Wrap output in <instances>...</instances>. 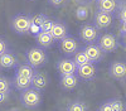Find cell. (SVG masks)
Masks as SVG:
<instances>
[{
	"label": "cell",
	"instance_id": "cell-1",
	"mask_svg": "<svg viewBox=\"0 0 126 111\" xmlns=\"http://www.w3.org/2000/svg\"><path fill=\"white\" fill-rule=\"evenodd\" d=\"M20 102H22L23 106L28 109H34L39 106L42 102V95L39 92V90L34 87H32V88L29 87L22 91V94H20Z\"/></svg>",
	"mask_w": 126,
	"mask_h": 111
},
{
	"label": "cell",
	"instance_id": "cell-2",
	"mask_svg": "<svg viewBox=\"0 0 126 111\" xmlns=\"http://www.w3.org/2000/svg\"><path fill=\"white\" fill-rule=\"evenodd\" d=\"M27 61H28V63L34 68L42 67L47 62V53L43 48L33 47L27 52Z\"/></svg>",
	"mask_w": 126,
	"mask_h": 111
},
{
	"label": "cell",
	"instance_id": "cell-3",
	"mask_svg": "<svg viewBox=\"0 0 126 111\" xmlns=\"http://www.w3.org/2000/svg\"><path fill=\"white\" fill-rule=\"evenodd\" d=\"M12 29L16 34H28L30 30V25H32V18L29 15H24V14H19L16 16H14L12 19Z\"/></svg>",
	"mask_w": 126,
	"mask_h": 111
},
{
	"label": "cell",
	"instance_id": "cell-4",
	"mask_svg": "<svg viewBox=\"0 0 126 111\" xmlns=\"http://www.w3.org/2000/svg\"><path fill=\"white\" fill-rule=\"evenodd\" d=\"M98 46L100 48L103 50L105 53H109V52H113L116 50V48L119 47V42L116 37L113 34H110V33H106L100 37L98 39Z\"/></svg>",
	"mask_w": 126,
	"mask_h": 111
},
{
	"label": "cell",
	"instance_id": "cell-5",
	"mask_svg": "<svg viewBox=\"0 0 126 111\" xmlns=\"http://www.w3.org/2000/svg\"><path fill=\"white\" fill-rule=\"evenodd\" d=\"M79 37L83 42L86 43H93L98 39V29L91 24H85L79 30Z\"/></svg>",
	"mask_w": 126,
	"mask_h": 111
},
{
	"label": "cell",
	"instance_id": "cell-6",
	"mask_svg": "<svg viewBox=\"0 0 126 111\" xmlns=\"http://www.w3.org/2000/svg\"><path fill=\"white\" fill-rule=\"evenodd\" d=\"M59 48L62 50V53H64L66 56H73V54H76V52H78V42L75 39V38H72V37H66V38H63L62 40H59Z\"/></svg>",
	"mask_w": 126,
	"mask_h": 111
},
{
	"label": "cell",
	"instance_id": "cell-7",
	"mask_svg": "<svg viewBox=\"0 0 126 111\" xmlns=\"http://www.w3.org/2000/svg\"><path fill=\"white\" fill-rule=\"evenodd\" d=\"M57 69L61 76H66V75H75L77 72V66L73 62V59L68 58H63L59 59L57 63Z\"/></svg>",
	"mask_w": 126,
	"mask_h": 111
},
{
	"label": "cell",
	"instance_id": "cell-8",
	"mask_svg": "<svg viewBox=\"0 0 126 111\" xmlns=\"http://www.w3.org/2000/svg\"><path fill=\"white\" fill-rule=\"evenodd\" d=\"M82 50L86 53V56L88 57V59L91 61L92 63L100 62V61L103 58V54H105V52L100 48V46H96V44H93V43H90L88 46H86Z\"/></svg>",
	"mask_w": 126,
	"mask_h": 111
},
{
	"label": "cell",
	"instance_id": "cell-9",
	"mask_svg": "<svg viewBox=\"0 0 126 111\" xmlns=\"http://www.w3.org/2000/svg\"><path fill=\"white\" fill-rule=\"evenodd\" d=\"M96 72H97V69L96 67H94V64L92 62L90 63H86V64H83V66H79L77 67V76L82 79H85V81H90L92 79L94 76H96Z\"/></svg>",
	"mask_w": 126,
	"mask_h": 111
},
{
	"label": "cell",
	"instance_id": "cell-10",
	"mask_svg": "<svg viewBox=\"0 0 126 111\" xmlns=\"http://www.w3.org/2000/svg\"><path fill=\"white\" fill-rule=\"evenodd\" d=\"M112 23V15L110 13L106 12H98L94 14V27L97 29H105V28H109Z\"/></svg>",
	"mask_w": 126,
	"mask_h": 111
},
{
	"label": "cell",
	"instance_id": "cell-11",
	"mask_svg": "<svg viewBox=\"0 0 126 111\" xmlns=\"http://www.w3.org/2000/svg\"><path fill=\"white\" fill-rule=\"evenodd\" d=\"M49 33L52 34V37L54 38V40H62L63 38H66L68 35V30H67V27L63 23L54 22Z\"/></svg>",
	"mask_w": 126,
	"mask_h": 111
},
{
	"label": "cell",
	"instance_id": "cell-12",
	"mask_svg": "<svg viewBox=\"0 0 126 111\" xmlns=\"http://www.w3.org/2000/svg\"><path fill=\"white\" fill-rule=\"evenodd\" d=\"M110 75L116 79L126 78V64L122 62H113L110 66Z\"/></svg>",
	"mask_w": 126,
	"mask_h": 111
},
{
	"label": "cell",
	"instance_id": "cell-13",
	"mask_svg": "<svg viewBox=\"0 0 126 111\" xmlns=\"http://www.w3.org/2000/svg\"><path fill=\"white\" fill-rule=\"evenodd\" d=\"M18 66V59L12 52H5L0 56V67L1 68H14Z\"/></svg>",
	"mask_w": 126,
	"mask_h": 111
},
{
	"label": "cell",
	"instance_id": "cell-14",
	"mask_svg": "<svg viewBox=\"0 0 126 111\" xmlns=\"http://www.w3.org/2000/svg\"><path fill=\"white\" fill-rule=\"evenodd\" d=\"M32 86L34 88L42 91L44 90L47 86H48V77L46 73L43 72H35L34 76L32 77Z\"/></svg>",
	"mask_w": 126,
	"mask_h": 111
},
{
	"label": "cell",
	"instance_id": "cell-15",
	"mask_svg": "<svg viewBox=\"0 0 126 111\" xmlns=\"http://www.w3.org/2000/svg\"><path fill=\"white\" fill-rule=\"evenodd\" d=\"M35 39H37V43L42 48H49V47L53 46V43L56 42L54 38L52 37V34L49 32H39L35 35Z\"/></svg>",
	"mask_w": 126,
	"mask_h": 111
},
{
	"label": "cell",
	"instance_id": "cell-16",
	"mask_svg": "<svg viewBox=\"0 0 126 111\" xmlns=\"http://www.w3.org/2000/svg\"><path fill=\"white\" fill-rule=\"evenodd\" d=\"M77 85H78V76H76V73L75 75L62 76V78H61V86H62V88H64L67 91L73 90Z\"/></svg>",
	"mask_w": 126,
	"mask_h": 111
},
{
	"label": "cell",
	"instance_id": "cell-17",
	"mask_svg": "<svg viewBox=\"0 0 126 111\" xmlns=\"http://www.w3.org/2000/svg\"><path fill=\"white\" fill-rule=\"evenodd\" d=\"M97 6H98V10H101V12L112 14L117 8V1L116 0H98Z\"/></svg>",
	"mask_w": 126,
	"mask_h": 111
},
{
	"label": "cell",
	"instance_id": "cell-18",
	"mask_svg": "<svg viewBox=\"0 0 126 111\" xmlns=\"http://www.w3.org/2000/svg\"><path fill=\"white\" fill-rule=\"evenodd\" d=\"M13 85L16 90L19 91H24L27 88H29L32 86V79L30 78H27V77H23V76H18L15 75L14 79H13Z\"/></svg>",
	"mask_w": 126,
	"mask_h": 111
},
{
	"label": "cell",
	"instance_id": "cell-19",
	"mask_svg": "<svg viewBox=\"0 0 126 111\" xmlns=\"http://www.w3.org/2000/svg\"><path fill=\"white\" fill-rule=\"evenodd\" d=\"M35 71H34V67H32L29 63H24V64H19L16 67V71H15V75L18 76H23V77H27V78H30L34 76Z\"/></svg>",
	"mask_w": 126,
	"mask_h": 111
},
{
	"label": "cell",
	"instance_id": "cell-20",
	"mask_svg": "<svg viewBox=\"0 0 126 111\" xmlns=\"http://www.w3.org/2000/svg\"><path fill=\"white\" fill-rule=\"evenodd\" d=\"M73 62L76 63L77 67H79L86 63H90L91 61L88 59V57L86 56V53L83 50H79V52H76V54H73Z\"/></svg>",
	"mask_w": 126,
	"mask_h": 111
},
{
	"label": "cell",
	"instance_id": "cell-21",
	"mask_svg": "<svg viewBox=\"0 0 126 111\" xmlns=\"http://www.w3.org/2000/svg\"><path fill=\"white\" fill-rule=\"evenodd\" d=\"M13 82H10V79L6 77L0 76V92H4V94H9L12 92V86Z\"/></svg>",
	"mask_w": 126,
	"mask_h": 111
},
{
	"label": "cell",
	"instance_id": "cell-22",
	"mask_svg": "<svg viewBox=\"0 0 126 111\" xmlns=\"http://www.w3.org/2000/svg\"><path fill=\"white\" fill-rule=\"evenodd\" d=\"M67 111H87V105L82 101H73L68 105Z\"/></svg>",
	"mask_w": 126,
	"mask_h": 111
},
{
	"label": "cell",
	"instance_id": "cell-23",
	"mask_svg": "<svg viewBox=\"0 0 126 111\" xmlns=\"http://www.w3.org/2000/svg\"><path fill=\"white\" fill-rule=\"evenodd\" d=\"M53 23L54 22H52L48 16H46L44 20H43V23H42V25H40V32H50Z\"/></svg>",
	"mask_w": 126,
	"mask_h": 111
},
{
	"label": "cell",
	"instance_id": "cell-24",
	"mask_svg": "<svg viewBox=\"0 0 126 111\" xmlns=\"http://www.w3.org/2000/svg\"><path fill=\"white\" fill-rule=\"evenodd\" d=\"M109 102H110L113 111H124V104L120 100H111V101H109Z\"/></svg>",
	"mask_w": 126,
	"mask_h": 111
},
{
	"label": "cell",
	"instance_id": "cell-25",
	"mask_svg": "<svg viewBox=\"0 0 126 111\" xmlns=\"http://www.w3.org/2000/svg\"><path fill=\"white\" fill-rule=\"evenodd\" d=\"M44 18H46V15H43V14H38V15L33 16V18H32V25H35V27L40 28V25H42V23H43Z\"/></svg>",
	"mask_w": 126,
	"mask_h": 111
},
{
	"label": "cell",
	"instance_id": "cell-26",
	"mask_svg": "<svg viewBox=\"0 0 126 111\" xmlns=\"http://www.w3.org/2000/svg\"><path fill=\"white\" fill-rule=\"evenodd\" d=\"M76 15H77V18H78V19L85 20V19L87 18V15H88V12H87V9H86V8L79 6V8L77 9V12H76Z\"/></svg>",
	"mask_w": 126,
	"mask_h": 111
},
{
	"label": "cell",
	"instance_id": "cell-27",
	"mask_svg": "<svg viewBox=\"0 0 126 111\" xmlns=\"http://www.w3.org/2000/svg\"><path fill=\"white\" fill-rule=\"evenodd\" d=\"M9 50V46H8V42L4 39V38H1L0 37V56L1 54H4L5 52H8Z\"/></svg>",
	"mask_w": 126,
	"mask_h": 111
},
{
	"label": "cell",
	"instance_id": "cell-28",
	"mask_svg": "<svg viewBox=\"0 0 126 111\" xmlns=\"http://www.w3.org/2000/svg\"><path fill=\"white\" fill-rule=\"evenodd\" d=\"M117 18L121 20V22H126V5H122V6L119 9Z\"/></svg>",
	"mask_w": 126,
	"mask_h": 111
},
{
	"label": "cell",
	"instance_id": "cell-29",
	"mask_svg": "<svg viewBox=\"0 0 126 111\" xmlns=\"http://www.w3.org/2000/svg\"><path fill=\"white\" fill-rule=\"evenodd\" d=\"M100 111H113V110H112L110 102L107 101V102H105V104H102V105L100 106Z\"/></svg>",
	"mask_w": 126,
	"mask_h": 111
},
{
	"label": "cell",
	"instance_id": "cell-30",
	"mask_svg": "<svg viewBox=\"0 0 126 111\" xmlns=\"http://www.w3.org/2000/svg\"><path fill=\"white\" fill-rule=\"evenodd\" d=\"M49 4L50 5H53V6H62L63 4L66 3V0H48Z\"/></svg>",
	"mask_w": 126,
	"mask_h": 111
},
{
	"label": "cell",
	"instance_id": "cell-31",
	"mask_svg": "<svg viewBox=\"0 0 126 111\" xmlns=\"http://www.w3.org/2000/svg\"><path fill=\"white\" fill-rule=\"evenodd\" d=\"M8 97H9V94H4V92H0V105H3L4 102H6Z\"/></svg>",
	"mask_w": 126,
	"mask_h": 111
},
{
	"label": "cell",
	"instance_id": "cell-32",
	"mask_svg": "<svg viewBox=\"0 0 126 111\" xmlns=\"http://www.w3.org/2000/svg\"><path fill=\"white\" fill-rule=\"evenodd\" d=\"M121 33L126 35V22H122L121 23Z\"/></svg>",
	"mask_w": 126,
	"mask_h": 111
}]
</instances>
